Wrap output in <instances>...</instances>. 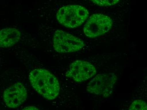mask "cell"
Segmentation results:
<instances>
[{"label": "cell", "mask_w": 147, "mask_h": 110, "mask_svg": "<svg viewBox=\"0 0 147 110\" xmlns=\"http://www.w3.org/2000/svg\"><path fill=\"white\" fill-rule=\"evenodd\" d=\"M90 1L98 6L110 7L117 4L120 0H90Z\"/></svg>", "instance_id": "obj_10"}, {"label": "cell", "mask_w": 147, "mask_h": 110, "mask_svg": "<svg viewBox=\"0 0 147 110\" xmlns=\"http://www.w3.org/2000/svg\"><path fill=\"white\" fill-rule=\"evenodd\" d=\"M21 33L15 28H9L0 30V47H11L20 40Z\"/></svg>", "instance_id": "obj_8"}, {"label": "cell", "mask_w": 147, "mask_h": 110, "mask_svg": "<svg viewBox=\"0 0 147 110\" xmlns=\"http://www.w3.org/2000/svg\"><path fill=\"white\" fill-rule=\"evenodd\" d=\"M53 42L55 50L60 53L78 51L85 45L82 39L60 30L55 32Z\"/></svg>", "instance_id": "obj_3"}, {"label": "cell", "mask_w": 147, "mask_h": 110, "mask_svg": "<svg viewBox=\"0 0 147 110\" xmlns=\"http://www.w3.org/2000/svg\"><path fill=\"white\" fill-rule=\"evenodd\" d=\"M29 78L33 88L45 99L54 100L59 94V80L48 70L43 69L34 70L30 73Z\"/></svg>", "instance_id": "obj_1"}, {"label": "cell", "mask_w": 147, "mask_h": 110, "mask_svg": "<svg viewBox=\"0 0 147 110\" xmlns=\"http://www.w3.org/2000/svg\"><path fill=\"white\" fill-rule=\"evenodd\" d=\"M88 16V10L86 8L78 4H71L60 8L56 18L62 26L74 28L82 25Z\"/></svg>", "instance_id": "obj_2"}, {"label": "cell", "mask_w": 147, "mask_h": 110, "mask_svg": "<svg viewBox=\"0 0 147 110\" xmlns=\"http://www.w3.org/2000/svg\"><path fill=\"white\" fill-rule=\"evenodd\" d=\"M113 24V20L108 16L94 14L89 18L84 26V34L91 38L100 36L109 32Z\"/></svg>", "instance_id": "obj_5"}, {"label": "cell", "mask_w": 147, "mask_h": 110, "mask_svg": "<svg viewBox=\"0 0 147 110\" xmlns=\"http://www.w3.org/2000/svg\"><path fill=\"white\" fill-rule=\"evenodd\" d=\"M96 73V70L93 64L84 61L77 60L71 64L66 75L76 82H82L88 80Z\"/></svg>", "instance_id": "obj_6"}, {"label": "cell", "mask_w": 147, "mask_h": 110, "mask_svg": "<svg viewBox=\"0 0 147 110\" xmlns=\"http://www.w3.org/2000/svg\"><path fill=\"white\" fill-rule=\"evenodd\" d=\"M23 110H38L36 107L34 106H29L25 107Z\"/></svg>", "instance_id": "obj_11"}, {"label": "cell", "mask_w": 147, "mask_h": 110, "mask_svg": "<svg viewBox=\"0 0 147 110\" xmlns=\"http://www.w3.org/2000/svg\"><path fill=\"white\" fill-rule=\"evenodd\" d=\"M3 98L8 107L17 108L26 100V89L22 83L17 82L4 91Z\"/></svg>", "instance_id": "obj_7"}, {"label": "cell", "mask_w": 147, "mask_h": 110, "mask_svg": "<svg viewBox=\"0 0 147 110\" xmlns=\"http://www.w3.org/2000/svg\"><path fill=\"white\" fill-rule=\"evenodd\" d=\"M147 109L146 103L142 100L134 101L129 108L130 110H146Z\"/></svg>", "instance_id": "obj_9"}, {"label": "cell", "mask_w": 147, "mask_h": 110, "mask_svg": "<svg viewBox=\"0 0 147 110\" xmlns=\"http://www.w3.org/2000/svg\"><path fill=\"white\" fill-rule=\"evenodd\" d=\"M117 80V76L114 73L98 74L88 83L87 90L91 94L108 97L112 94Z\"/></svg>", "instance_id": "obj_4"}]
</instances>
